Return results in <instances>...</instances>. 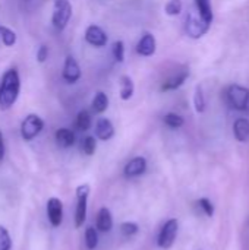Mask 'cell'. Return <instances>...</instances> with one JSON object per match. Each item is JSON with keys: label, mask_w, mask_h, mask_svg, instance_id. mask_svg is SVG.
I'll use <instances>...</instances> for the list:
<instances>
[{"label": "cell", "mask_w": 249, "mask_h": 250, "mask_svg": "<svg viewBox=\"0 0 249 250\" xmlns=\"http://www.w3.org/2000/svg\"><path fill=\"white\" fill-rule=\"evenodd\" d=\"M21 91V79L16 69L4 72L0 81V110H9L18 100Z\"/></svg>", "instance_id": "1"}, {"label": "cell", "mask_w": 249, "mask_h": 250, "mask_svg": "<svg viewBox=\"0 0 249 250\" xmlns=\"http://www.w3.org/2000/svg\"><path fill=\"white\" fill-rule=\"evenodd\" d=\"M72 16V6L69 0H54L53 7V16L51 22L57 31H63L66 25L69 23V19Z\"/></svg>", "instance_id": "2"}, {"label": "cell", "mask_w": 249, "mask_h": 250, "mask_svg": "<svg viewBox=\"0 0 249 250\" xmlns=\"http://www.w3.org/2000/svg\"><path fill=\"white\" fill-rule=\"evenodd\" d=\"M88 196H90V186L88 185H81L76 188V211H75V227L79 229L84 226L87 220V204H88Z\"/></svg>", "instance_id": "3"}, {"label": "cell", "mask_w": 249, "mask_h": 250, "mask_svg": "<svg viewBox=\"0 0 249 250\" xmlns=\"http://www.w3.org/2000/svg\"><path fill=\"white\" fill-rule=\"evenodd\" d=\"M210 29V23L205 22L200 15L195 13H188L186 16V22H185V31L191 38H201L203 35L207 34V31Z\"/></svg>", "instance_id": "4"}, {"label": "cell", "mask_w": 249, "mask_h": 250, "mask_svg": "<svg viewBox=\"0 0 249 250\" xmlns=\"http://www.w3.org/2000/svg\"><path fill=\"white\" fill-rule=\"evenodd\" d=\"M227 98L235 110H248L249 89L241 85H230L227 89Z\"/></svg>", "instance_id": "5"}, {"label": "cell", "mask_w": 249, "mask_h": 250, "mask_svg": "<svg viewBox=\"0 0 249 250\" xmlns=\"http://www.w3.org/2000/svg\"><path fill=\"white\" fill-rule=\"evenodd\" d=\"M44 127V122L37 114H29L25 117V120L21 125V135L25 141H32L35 136L41 133Z\"/></svg>", "instance_id": "6"}, {"label": "cell", "mask_w": 249, "mask_h": 250, "mask_svg": "<svg viewBox=\"0 0 249 250\" xmlns=\"http://www.w3.org/2000/svg\"><path fill=\"white\" fill-rule=\"evenodd\" d=\"M178 229H179V223L175 218L169 220L163 226V229H161V231L158 234V242H157L161 249H170L173 246V243L176 240V236H178Z\"/></svg>", "instance_id": "7"}, {"label": "cell", "mask_w": 249, "mask_h": 250, "mask_svg": "<svg viewBox=\"0 0 249 250\" xmlns=\"http://www.w3.org/2000/svg\"><path fill=\"white\" fill-rule=\"evenodd\" d=\"M47 218L53 227H59L63 221V204L57 198L47 201Z\"/></svg>", "instance_id": "8"}, {"label": "cell", "mask_w": 249, "mask_h": 250, "mask_svg": "<svg viewBox=\"0 0 249 250\" xmlns=\"http://www.w3.org/2000/svg\"><path fill=\"white\" fill-rule=\"evenodd\" d=\"M85 41L94 47H104L107 44V34L97 25H90L85 31Z\"/></svg>", "instance_id": "9"}, {"label": "cell", "mask_w": 249, "mask_h": 250, "mask_svg": "<svg viewBox=\"0 0 249 250\" xmlns=\"http://www.w3.org/2000/svg\"><path fill=\"white\" fill-rule=\"evenodd\" d=\"M79 78H81V69L78 62L72 56H68L63 66V79L69 83H75L76 81H79Z\"/></svg>", "instance_id": "10"}, {"label": "cell", "mask_w": 249, "mask_h": 250, "mask_svg": "<svg viewBox=\"0 0 249 250\" xmlns=\"http://www.w3.org/2000/svg\"><path fill=\"white\" fill-rule=\"evenodd\" d=\"M136 53L141 54V56H145V57L153 56L156 53V38H154L153 34L145 32L141 37L139 42L136 44Z\"/></svg>", "instance_id": "11"}, {"label": "cell", "mask_w": 249, "mask_h": 250, "mask_svg": "<svg viewBox=\"0 0 249 250\" xmlns=\"http://www.w3.org/2000/svg\"><path fill=\"white\" fill-rule=\"evenodd\" d=\"M147 170V161L144 157H135L132 158L126 167H125V176L126 177H136V176H141L144 174Z\"/></svg>", "instance_id": "12"}, {"label": "cell", "mask_w": 249, "mask_h": 250, "mask_svg": "<svg viewBox=\"0 0 249 250\" xmlns=\"http://www.w3.org/2000/svg\"><path fill=\"white\" fill-rule=\"evenodd\" d=\"M95 135L100 141H109L113 138L114 135V127L113 123L109 119H98L97 125H95Z\"/></svg>", "instance_id": "13"}, {"label": "cell", "mask_w": 249, "mask_h": 250, "mask_svg": "<svg viewBox=\"0 0 249 250\" xmlns=\"http://www.w3.org/2000/svg\"><path fill=\"white\" fill-rule=\"evenodd\" d=\"M97 229L103 233L106 231H110L112 227H113V217H112V212L110 209L107 208H101L98 211V215H97Z\"/></svg>", "instance_id": "14"}, {"label": "cell", "mask_w": 249, "mask_h": 250, "mask_svg": "<svg viewBox=\"0 0 249 250\" xmlns=\"http://www.w3.org/2000/svg\"><path fill=\"white\" fill-rule=\"evenodd\" d=\"M233 133L235 138L239 142H248L249 141V120L248 119H238L233 125Z\"/></svg>", "instance_id": "15"}, {"label": "cell", "mask_w": 249, "mask_h": 250, "mask_svg": "<svg viewBox=\"0 0 249 250\" xmlns=\"http://www.w3.org/2000/svg\"><path fill=\"white\" fill-rule=\"evenodd\" d=\"M188 76H189V72H188V70L179 72L178 75L169 78V79L163 83L161 91H173V89H178L179 86H182V85L185 83V81L188 79Z\"/></svg>", "instance_id": "16"}, {"label": "cell", "mask_w": 249, "mask_h": 250, "mask_svg": "<svg viewBox=\"0 0 249 250\" xmlns=\"http://www.w3.org/2000/svg\"><path fill=\"white\" fill-rule=\"evenodd\" d=\"M56 142L60 148H69L75 144V133L66 127H62L56 132Z\"/></svg>", "instance_id": "17"}, {"label": "cell", "mask_w": 249, "mask_h": 250, "mask_svg": "<svg viewBox=\"0 0 249 250\" xmlns=\"http://www.w3.org/2000/svg\"><path fill=\"white\" fill-rule=\"evenodd\" d=\"M197 3V10L198 15L208 23L213 22V7H211V1L210 0H195Z\"/></svg>", "instance_id": "18"}, {"label": "cell", "mask_w": 249, "mask_h": 250, "mask_svg": "<svg viewBox=\"0 0 249 250\" xmlns=\"http://www.w3.org/2000/svg\"><path fill=\"white\" fill-rule=\"evenodd\" d=\"M134 81L129 78V76H122L120 78V98L122 100H125V101H128V100H131L132 98V95H134Z\"/></svg>", "instance_id": "19"}, {"label": "cell", "mask_w": 249, "mask_h": 250, "mask_svg": "<svg viewBox=\"0 0 249 250\" xmlns=\"http://www.w3.org/2000/svg\"><path fill=\"white\" fill-rule=\"evenodd\" d=\"M109 107V98L104 92H97L92 98V110L95 113H104Z\"/></svg>", "instance_id": "20"}, {"label": "cell", "mask_w": 249, "mask_h": 250, "mask_svg": "<svg viewBox=\"0 0 249 250\" xmlns=\"http://www.w3.org/2000/svg\"><path fill=\"white\" fill-rule=\"evenodd\" d=\"M76 127L79 130H88L91 127V114L87 110H81L76 117Z\"/></svg>", "instance_id": "21"}, {"label": "cell", "mask_w": 249, "mask_h": 250, "mask_svg": "<svg viewBox=\"0 0 249 250\" xmlns=\"http://www.w3.org/2000/svg\"><path fill=\"white\" fill-rule=\"evenodd\" d=\"M98 245V234L94 227H88L85 231V246L88 250H94Z\"/></svg>", "instance_id": "22"}, {"label": "cell", "mask_w": 249, "mask_h": 250, "mask_svg": "<svg viewBox=\"0 0 249 250\" xmlns=\"http://www.w3.org/2000/svg\"><path fill=\"white\" fill-rule=\"evenodd\" d=\"M0 37L6 47H12L16 42V34L7 26H0Z\"/></svg>", "instance_id": "23"}, {"label": "cell", "mask_w": 249, "mask_h": 250, "mask_svg": "<svg viewBox=\"0 0 249 250\" xmlns=\"http://www.w3.org/2000/svg\"><path fill=\"white\" fill-rule=\"evenodd\" d=\"M164 123L169 127H172V129H178V127H182L183 126L185 120H183L182 116H179L176 113H169V114L164 116Z\"/></svg>", "instance_id": "24"}, {"label": "cell", "mask_w": 249, "mask_h": 250, "mask_svg": "<svg viewBox=\"0 0 249 250\" xmlns=\"http://www.w3.org/2000/svg\"><path fill=\"white\" fill-rule=\"evenodd\" d=\"M194 107L198 113H204L205 110V100H204V94L201 86L195 88V94H194Z\"/></svg>", "instance_id": "25"}, {"label": "cell", "mask_w": 249, "mask_h": 250, "mask_svg": "<svg viewBox=\"0 0 249 250\" xmlns=\"http://www.w3.org/2000/svg\"><path fill=\"white\" fill-rule=\"evenodd\" d=\"M97 149V141L94 136H87L84 141H82V151L84 154L87 155H92Z\"/></svg>", "instance_id": "26"}, {"label": "cell", "mask_w": 249, "mask_h": 250, "mask_svg": "<svg viewBox=\"0 0 249 250\" xmlns=\"http://www.w3.org/2000/svg\"><path fill=\"white\" fill-rule=\"evenodd\" d=\"M164 10L170 16H176L182 12V1L181 0H169L164 6Z\"/></svg>", "instance_id": "27"}, {"label": "cell", "mask_w": 249, "mask_h": 250, "mask_svg": "<svg viewBox=\"0 0 249 250\" xmlns=\"http://www.w3.org/2000/svg\"><path fill=\"white\" fill-rule=\"evenodd\" d=\"M12 248V240L7 233V230L0 226V250H10Z\"/></svg>", "instance_id": "28"}, {"label": "cell", "mask_w": 249, "mask_h": 250, "mask_svg": "<svg viewBox=\"0 0 249 250\" xmlns=\"http://www.w3.org/2000/svg\"><path fill=\"white\" fill-rule=\"evenodd\" d=\"M113 56L116 59V62L122 63L125 60V44L123 41H116L113 44Z\"/></svg>", "instance_id": "29"}, {"label": "cell", "mask_w": 249, "mask_h": 250, "mask_svg": "<svg viewBox=\"0 0 249 250\" xmlns=\"http://www.w3.org/2000/svg\"><path fill=\"white\" fill-rule=\"evenodd\" d=\"M120 231H122V234H123V236L131 237V236H134V234H136V233H138V224L131 223V221L123 223V224L120 226Z\"/></svg>", "instance_id": "30"}, {"label": "cell", "mask_w": 249, "mask_h": 250, "mask_svg": "<svg viewBox=\"0 0 249 250\" xmlns=\"http://www.w3.org/2000/svg\"><path fill=\"white\" fill-rule=\"evenodd\" d=\"M198 205L201 207V209L204 211V214H205L207 217H213V215H214V207H213V204H211L208 199H205V198L200 199V201H198Z\"/></svg>", "instance_id": "31"}, {"label": "cell", "mask_w": 249, "mask_h": 250, "mask_svg": "<svg viewBox=\"0 0 249 250\" xmlns=\"http://www.w3.org/2000/svg\"><path fill=\"white\" fill-rule=\"evenodd\" d=\"M47 57H48V48L45 45H41L37 51V60L40 63H44L47 60Z\"/></svg>", "instance_id": "32"}, {"label": "cell", "mask_w": 249, "mask_h": 250, "mask_svg": "<svg viewBox=\"0 0 249 250\" xmlns=\"http://www.w3.org/2000/svg\"><path fill=\"white\" fill-rule=\"evenodd\" d=\"M4 158V141H3V135L0 132V161Z\"/></svg>", "instance_id": "33"}]
</instances>
